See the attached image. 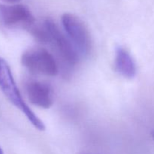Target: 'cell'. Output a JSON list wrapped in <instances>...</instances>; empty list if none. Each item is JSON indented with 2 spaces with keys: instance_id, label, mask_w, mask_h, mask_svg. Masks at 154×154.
<instances>
[{
  "instance_id": "cell-1",
  "label": "cell",
  "mask_w": 154,
  "mask_h": 154,
  "mask_svg": "<svg viewBox=\"0 0 154 154\" xmlns=\"http://www.w3.org/2000/svg\"><path fill=\"white\" fill-rule=\"evenodd\" d=\"M0 89L8 99L23 113L34 127L39 131L45 130V123L24 102L14 80L8 64L2 57H0Z\"/></svg>"
},
{
  "instance_id": "cell-2",
  "label": "cell",
  "mask_w": 154,
  "mask_h": 154,
  "mask_svg": "<svg viewBox=\"0 0 154 154\" xmlns=\"http://www.w3.org/2000/svg\"><path fill=\"white\" fill-rule=\"evenodd\" d=\"M21 63L32 73L54 77L59 72L58 65L51 54L42 48H32L24 51Z\"/></svg>"
},
{
  "instance_id": "cell-3",
  "label": "cell",
  "mask_w": 154,
  "mask_h": 154,
  "mask_svg": "<svg viewBox=\"0 0 154 154\" xmlns=\"http://www.w3.org/2000/svg\"><path fill=\"white\" fill-rule=\"evenodd\" d=\"M49 35V43L55 49L60 58L69 66H75L79 61V56L71 41L62 32L53 20L48 18L44 22Z\"/></svg>"
},
{
  "instance_id": "cell-4",
  "label": "cell",
  "mask_w": 154,
  "mask_h": 154,
  "mask_svg": "<svg viewBox=\"0 0 154 154\" xmlns=\"http://www.w3.org/2000/svg\"><path fill=\"white\" fill-rule=\"evenodd\" d=\"M62 23L75 47L83 54H90L93 43L88 29L84 23L76 15L66 13L62 16Z\"/></svg>"
},
{
  "instance_id": "cell-5",
  "label": "cell",
  "mask_w": 154,
  "mask_h": 154,
  "mask_svg": "<svg viewBox=\"0 0 154 154\" xmlns=\"http://www.w3.org/2000/svg\"><path fill=\"white\" fill-rule=\"evenodd\" d=\"M0 22L7 27L29 29L35 24V18L28 7L22 4H0Z\"/></svg>"
},
{
  "instance_id": "cell-6",
  "label": "cell",
  "mask_w": 154,
  "mask_h": 154,
  "mask_svg": "<svg viewBox=\"0 0 154 154\" xmlns=\"http://www.w3.org/2000/svg\"><path fill=\"white\" fill-rule=\"evenodd\" d=\"M26 93L32 105L42 108H49L53 105L52 90L46 83L29 81L26 83Z\"/></svg>"
},
{
  "instance_id": "cell-7",
  "label": "cell",
  "mask_w": 154,
  "mask_h": 154,
  "mask_svg": "<svg viewBox=\"0 0 154 154\" xmlns=\"http://www.w3.org/2000/svg\"><path fill=\"white\" fill-rule=\"evenodd\" d=\"M115 69L126 78H133L136 75V65L132 56L123 47H117L115 52Z\"/></svg>"
},
{
  "instance_id": "cell-8",
  "label": "cell",
  "mask_w": 154,
  "mask_h": 154,
  "mask_svg": "<svg viewBox=\"0 0 154 154\" xmlns=\"http://www.w3.org/2000/svg\"><path fill=\"white\" fill-rule=\"evenodd\" d=\"M2 2L5 3H8V4H14V5L15 3H17L19 2H20L21 0H2Z\"/></svg>"
},
{
  "instance_id": "cell-9",
  "label": "cell",
  "mask_w": 154,
  "mask_h": 154,
  "mask_svg": "<svg viewBox=\"0 0 154 154\" xmlns=\"http://www.w3.org/2000/svg\"><path fill=\"white\" fill-rule=\"evenodd\" d=\"M0 154H4V153H3V150H2V149L1 147H0Z\"/></svg>"
},
{
  "instance_id": "cell-10",
  "label": "cell",
  "mask_w": 154,
  "mask_h": 154,
  "mask_svg": "<svg viewBox=\"0 0 154 154\" xmlns=\"http://www.w3.org/2000/svg\"><path fill=\"white\" fill-rule=\"evenodd\" d=\"M153 137H154V134H153Z\"/></svg>"
}]
</instances>
